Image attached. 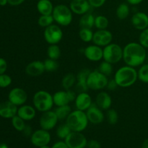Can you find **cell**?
I'll use <instances>...</instances> for the list:
<instances>
[{"label": "cell", "mask_w": 148, "mask_h": 148, "mask_svg": "<svg viewBox=\"0 0 148 148\" xmlns=\"http://www.w3.org/2000/svg\"><path fill=\"white\" fill-rule=\"evenodd\" d=\"M146 58V49L139 42H130L123 48V60L126 65L138 67L145 63Z\"/></svg>", "instance_id": "cell-1"}, {"label": "cell", "mask_w": 148, "mask_h": 148, "mask_svg": "<svg viewBox=\"0 0 148 148\" xmlns=\"http://www.w3.org/2000/svg\"><path fill=\"white\" fill-rule=\"evenodd\" d=\"M114 79L119 87L130 88L132 86L138 79V72L134 67L123 66L116 70L114 75Z\"/></svg>", "instance_id": "cell-2"}, {"label": "cell", "mask_w": 148, "mask_h": 148, "mask_svg": "<svg viewBox=\"0 0 148 148\" xmlns=\"http://www.w3.org/2000/svg\"><path fill=\"white\" fill-rule=\"evenodd\" d=\"M65 123L69 126L72 132H82L88 127L89 121L85 111L75 109L69 114Z\"/></svg>", "instance_id": "cell-3"}, {"label": "cell", "mask_w": 148, "mask_h": 148, "mask_svg": "<svg viewBox=\"0 0 148 148\" xmlns=\"http://www.w3.org/2000/svg\"><path fill=\"white\" fill-rule=\"evenodd\" d=\"M33 104L37 111L43 113L51 110L53 105V95L46 90H38L33 97Z\"/></svg>", "instance_id": "cell-4"}, {"label": "cell", "mask_w": 148, "mask_h": 148, "mask_svg": "<svg viewBox=\"0 0 148 148\" xmlns=\"http://www.w3.org/2000/svg\"><path fill=\"white\" fill-rule=\"evenodd\" d=\"M52 16L57 25L64 27L69 25L73 20V12L70 7L65 4H59L55 6Z\"/></svg>", "instance_id": "cell-5"}, {"label": "cell", "mask_w": 148, "mask_h": 148, "mask_svg": "<svg viewBox=\"0 0 148 148\" xmlns=\"http://www.w3.org/2000/svg\"><path fill=\"white\" fill-rule=\"evenodd\" d=\"M103 59L112 64L119 63L123 59V48L117 43H111L103 48Z\"/></svg>", "instance_id": "cell-6"}, {"label": "cell", "mask_w": 148, "mask_h": 148, "mask_svg": "<svg viewBox=\"0 0 148 148\" xmlns=\"http://www.w3.org/2000/svg\"><path fill=\"white\" fill-rule=\"evenodd\" d=\"M108 82V77L104 75L98 70H93L91 71L89 74L87 79V85L89 90H101L106 88Z\"/></svg>", "instance_id": "cell-7"}, {"label": "cell", "mask_w": 148, "mask_h": 148, "mask_svg": "<svg viewBox=\"0 0 148 148\" xmlns=\"http://www.w3.org/2000/svg\"><path fill=\"white\" fill-rule=\"evenodd\" d=\"M63 36V30L59 25H51L43 31V38L49 45L58 44L62 40Z\"/></svg>", "instance_id": "cell-8"}, {"label": "cell", "mask_w": 148, "mask_h": 148, "mask_svg": "<svg viewBox=\"0 0 148 148\" xmlns=\"http://www.w3.org/2000/svg\"><path fill=\"white\" fill-rule=\"evenodd\" d=\"M76 96V93L72 89L57 91L53 95V103L56 106L69 105L71 102L75 101Z\"/></svg>", "instance_id": "cell-9"}, {"label": "cell", "mask_w": 148, "mask_h": 148, "mask_svg": "<svg viewBox=\"0 0 148 148\" xmlns=\"http://www.w3.org/2000/svg\"><path fill=\"white\" fill-rule=\"evenodd\" d=\"M58 119L54 111H48L42 113L40 119H39V124L41 129L47 131L53 130L57 125Z\"/></svg>", "instance_id": "cell-10"}, {"label": "cell", "mask_w": 148, "mask_h": 148, "mask_svg": "<svg viewBox=\"0 0 148 148\" xmlns=\"http://www.w3.org/2000/svg\"><path fill=\"white\" fill-rule=\"evenodd\" d=\"M69 148H85L88 145L86 137L79 132H72L64 140Z\"/></svg>", "instance_id": "cell-11"}, {"label": "cell", "mask_w": 148, "mask_h": 148, "mask_svg": "<svg viewBox=\"0 0 148 148\" xmlns=\"http://www.w3.org/2000/svg\"><path fill=\"white\" fill-rule=\"evenodd\" d=\"M51 137L49 131L40 128L33 132L30 136V142L34 146L37 147L48 145L50 143Z\"/></svg>", "instance_id": "cell-12"}, {"label": "cell", "mask_w": 148, "mask_h": 148, "mask_svg": "<svg viewBox=\"0 0 148 148\" xmlns=\"http://www.w3.org/2000/svg\"><path fill=\"white\" fill-rule=\"evenodd\" d=\"M113 34L107 29L105 30H97L93 33L92 42L93 44L101 47H105L112 42Z\"/></svg>", "instance_id": "cell-13"}, {"label": "cell", "mask_w": 148, "mask_h": 148, "mask_svg": "<svg viewBox=\"0 0 148 148\" xmlns=\"http://www.w3.org/2000/svg\"><path fill=\"white\" fill-rule=\"evenodd\" d=\"M27 100V94L24 89L14 88L10 90L8 95V101L17 106L24 105Z\"/></svg>", "instance_id": "cell-14"}, {"label": "cell", "mask_w": 148, "mask_h": 148, "mask_svg": "<svg viewBox=\"0 0 148 148\" xmlns=\"http://www.w3.org/2000/svg\"><path fill=\"white\" fill-rule=\"evenodd\" d=\"M85 112L88 121L92 124H101L105 118L103 110L101 109L95 103H92L91 106Z\"/></svg>", "instance_id": "cell-15"}, {"label": "cell", "mask_w": 148, "mask_h": 148, "mask_svg": "<svg viewBox=\"0 0 148 148\" xmlns=\"http://www.w3.org/2000/svg\"><path fill=\"white\" fill-rule=\"evenodd\" d=\"M83 53L87 59L90 62H97L103 59V49L95 44L89 45L86 48H85Z\"/></svg>", "instance_id": "cell-16"}, {"label": "cell", "mask_w": 148, "mask_h": 148, "mask_svg": "<svg viewBox=\"0 0 148 148\" xmlns=\"http://www.w3.org/2000/svg\"><path fill=\"white\" fill-rule=\"evenodd\" d=\"M92 104V100L88 92H81L77 95L75 100L76 109L86 111Z\"/></svg>", "instance_id": "cell-17"}, {"label": "cell", "mask_w": 148, "mask_h": 148, "mask_svg": "<svg viewBox=\"0 0 148 148\" xmlns=\"http://www.w3.org/2000/svg\"><path fill=\"white\" fill-rule=\"evenodd\" d=\"M69 7L72 12L77 15H83L89 12L91 8L88 0H72Z\"/></svg>", "instance_id": "cell-18"}, {"label": "cell", "mask_w": 148, "mask_h": 148, "mask_svg": "<svg viewBox=\"0 0 148 148\" xmlns=\"http://www.w3.org/2000/svg\"><path fill=\"white\" fill-rule=\"evenodd\" d=\"M131 23L136 30L142 31L148 27V15L143 12H137L132 17Z\"/></svg>", "instance_id": "cell-19"}, {"label": "cell", "mask_w": 148, "mask_h": 148, "mask_svg": "<svg viewBox=\"0 0 148 148\" xmlns=\"http://www.w3.org/2000/svg\"><path fill=\"white\" fill-rule=\"evenodd\" d=\"M46 71L43 62L35 60L30 62L25 67V73L30 77H38Z\"/></svg>", "instance_id": "cell-20"}, {"label": "cell", "mask_w": 148, "mask_h": 148, "mask_svg": "<svg viewBox=\"0 0 148 148\" xmlns=\"http://www.w3.org/2000/svg\"><path fill=\"white\" fill-rule=\"evenodd\" d=\"M91 70L89 69H82L77 74V82H76V90L77 92H87L89 90L87 85V79H88L89 74Z\"/></svg>", "instance_id": "cell-21"}, {"label": "cell", "mask_w": 148, "mask_h": 148, "mask_svg": "<svg viewBox=\"0 0 148 148\" xmlns=\"http://www.w3.org/2000/svg\"><path fill=\"white\" fill-rule=\"evenodd\" d=\"M17 106L10 101L0 103V116L4 119H12L17 115Z\"/></svg>", "instance_id": "cell-22"}, {"label": "cell", "mask_w": 148, "mask_h": 148, "mask_svg": "<svg viewBox=\"0 0 148 148\" xmlns=\"http://www.w3.org/2000/svg\"><path fill=\"white\" fill-rule=\"evenodd\" d=\"M95 103L103 111H107L111 108L112 105V98L109 93L106 91H101L95 97Z\"/></svg>", "instance_id": "cell-23"}, {"label": "cell", "mask_w": 148, "mask_h": 148, "mask_svg": "<svg viewBox=\"0 0 148 148\" xmlns=\"http://www.w3.org/2000/svg\"><path fill=\"white\" fill-rule=\"evenodd\" d=\"M36 111L37 110L35 108L34 106L24 104L20 106V108H18L17 115L25 121H31L36 117Z\"/></svg>", "instance_id": "cell-24"}, {"label": "cell", "mask_w": 148, "mask_h": 148, "mask_svg": "<svg viewBox=\"0 0 148 148\" xmlns=\"http://www.w3.org/2000/svg\"><path fill=\"white\" fill-rule=\"evenodd\" d=\"M54 7L51 0H38L36 4V9L40 15L52 14Z\"/></svg>", "instance_id": "cell-25"}, {"label": "cell", "mask_w": 148, "mask_h": 148, "mask_svg": "<svg viewBox=\"0 0 148 148\" xmlns=\"http://www.w3.org/2000/svg\"><path fill=\"white\" fill-rule=\"evenodd\" d=\"M95 17L91 13L88 12L86 14L81 15L79 20V25L81 28L92 29L95 25Z\"/></svg>", "instance_id": "cell-26"}, {"label": "cell", "mask_w": 148, "mask_h": 148, "mask_svg": "<svg viewBox=\"0 0 148 148\" xmlns=\"http://www.w3.org/2000/svg\"><path fill=\"white\" fill-rule=\"evenodd\" d=\"M77 82L76 75H74L73 73H67L63 77L62 79V86L64 90H67L72 89L74 85Z\"/></svg>", "instance_id": "cell-27"}, {"label": "cell", "mask_w": 148, "mask_h": 148, "mask_svg": "<svg viewBox=\"0 0 148 148\" xmlns=\"http://www.w3.org/2000/svg\"><path fill=\"white\" fill-rule=\"evenodd\" d=\"M130 8L128 3H121L119 4L118 7L116 10V15L117 18L120 20H123L127 19L130 16Z\"/></svg>", "instance_id": "cell-28"}, {"label": "cell", "mask_w": 148, "mask_h": 148, "mask_svg": "<svg viewBox=\"0 0 148 148\" xmlns=\"http://www.w3.org/2000/svg\"><path fill=\"white\" fill-rule=\"evenodd\" d=\"M54 111L59 120L63 121V120H66L69 114L72 112V108L69 105L56 106V108L54 110Z\"/></svg>", "instance_id": "cell-29"}, {"label": "cell", "mask_w": 148, "mask_h": 148, "mask_svg": "<svg viewBox=\"0 0 148 148\" xmlns=\"http://www.w3.org/2000/svg\"><path fill=\"white\" fill-rule=\"evenodd\" d=\"M61 54V49L57 44L49 45L47 49V56L49 59L58 60L60 58Z\"/></svg>", "instance_id": "cell-30"}, {"label": "cell", "mask_w": 148, "mask_h": 148, "mask_svg": "<svg viewBox=\"0 0 148 148\" xmlns=\"http://www.w3.org/2000/svg\"><path fill=\"white\" fill-rule=\"evenodd\" d=\"M72 130L69 128V126L64 123V124H60L56 129V135L60 140H64L68 135L72 132Z\"/></svg>", "instance_id": "cell-31"}, {"label": "cell", "mask_w": 148, "mask_h": 148, "mask_svg": "<svg viewBox=\"0 0 148 148\" xmlns=\"http://www.w3.org/2000/svg\"><path fill=\"white\" fill-rule=\"evenodd\" d=\"M109 25V20L106 16L98 15L95 18V26L98 30H105L107 29Z\"/></svg>", "instance_id": "cell-32"}, {"label": "cell", "mask_w": 148, "mask_h": 148, "mask_svg": "<svg viewBox=\"0 0 148 148\" xmlns=\"http://www.w3.org/2000/svg\"><path fill=\"white\" fill-rule=\"evenodd\" d=\"M93 32L92 29L90 28H80L79 31V37L85 43H90L92 40Z\"/></svg>", "instance_id": "cell-33"}, {"label": "cell", "mask_w": 148, "mask_h": 148, "mask_svg": "<svg viewBox=\"0 0 148 148\" xmlns=\"http://www.w3.org/2000/svg\"><path fill=\"white\" fill-rule=\"evenodd\" d=\"M98 70L102 74H103L104 75H106V77H109L112 75L113 72H114L113 64L103 60L99 64Z\"/></svg>", "instance_id": "cell-34"}, {"label": "cell", "mask_w": 148, "mask_h": 148, "mask_svg": "<svg viewBox=\"0 0 148 148\" xmlns=\"http://www.w3.org/2000/svg\"><path fill=\"white\" fill-rule=\"evenodd\" d=\"M53 23H54V20H53L52 14L40 15L38 19V25L41 27H44V28L53 24Z\"/></svg>", "instance_id": "cell-35"}, {"label": "cell", "mask_w": 148, "mask_h": 148, "mask_svg": "<svg viewBox=\"0 0 148 148\" xmlns=\"http://www.w3.org/2000/svg\"><path fill=\"white\" fill-rule=\"evenodd\" d=\"M137 72L139 80L144 83H148V63L141 65Z\"/></svg>", "instance_id": "cell-36"}, {"label": "cell", "mask_w": 148, "mask_h": 148, "mask_svg": "<svg viewBox=\"0 0 148 148\" xmlns=\"http://www.w3.org/2000/svg\"><path fill=\"white\" fill-rule=\"evenodd\" d=\"M107 121L111 125H115L119 121V114L115 109L109 108L106 112Z\"/></svg>", "instance_id": "cell-37"}, {"label": "cell", "mask_w": 148, "mask_h": 148, "mask_svg": "<svg viewBox=\"0 0 148 148\" xmlns=\"http://www.w3.org/2000/svg\"><path fill=\"white\" fill-rule=\"evenodd\" d=\"M25 120L20 118L19 116H14L13 118H12V124L13 127L18 132H23L25 127L26 124L25 123Z\"/></svg>", "instance_id": "cell-38"}, {"label": "cell", "mask_w": 148, "mask_h": 148, "mask_svg": "<svg viewBox=\"0 0 148 148\" xmlns=\"http://www.w3.org/2000/svg\"><path fill=\"white\" fill-rule=\"evenodd\" d=\"M43 63H44L45 69L47 72H54V71L57 70L59 69V64L58 63L57 60L48 58L43 62Z\"/></svg>", "instance_id": "cell-39"}, {"label": "cell", "mask_w": 148, "mask_h": 148, "mask_svg": "<svg viewBox=\"0 0 148 148\" xmlns=\"http://www.w3.org/2000/svg\"><path fill=\"white\" fill-rule=\"evenodd\" d=\"M139 43L143 47L148 49V27L141 31L139 36Z\"/></svg>", "instance_id": "cell-40"}, {"label": "cell", "mask_w": 148, "mask_h": 148, "mask_svg": "<svg viewBox=\"0 0 148 148\" xmlns=\"http://www.w3.org/2000/svg\"><path fill=\"white\" fill-rule=\"evenodd\" d=\"M12 81V79L10 75H6V74L0 75V88H7L11 85Z\"/></svg>", "instance_id": "cell-41"}, {"label": "cell", "mask_w": 148, "mask_h": 148, "mask_svg": "<svg viewBox=\"0 0 148 148\" xmlns=\"http://www.w3.org/2000/svg\"><path fill=\"white\" fill-rule=\"evenodd\" d=\"M91 7L93 8H100L105 4L106 0H88Z\"/></svg>", "instance_id": "cell-42"}, {"label": "cell", "mask_w": 148, "mask_h": 148, "mask_svg": "<svg viewBox=\"0 0 148 148\" xmlns=\"http://www.w3.org/2000/svg\"><path fill=\"white\" fill-rule=\"evenodd\" d=\"M118 85H117L116 82L115 81V79H108V84H107V86L106 88L108 90H111V91H114L118 88Z\"/></svg>", "instance_id": "cell-43"}, {"label": "cell", "mask_w": 148, "mask_h": 148, "mask_svg": "<svg viewBox=\"0 0 148 148\" xmlns=\"http://www.w3.org/2000/svg\"><path fill=\"white\" fill-rule=\"evenodd\" d=\"M7 69V62L3 58H0V75L5 73Z\"/></svg>", "instance_id": "cell-44"}, {"label": "cell", "mask_w": 148, "mask_h": 148, "mask_svg": "<svg viewBox=\"0 0 148 148\" xmlns=\"http://www.w3.org/2000/svg\"><path fill=\"white\" fill-rule=\"evenodd\" d=\"M87 147L88 148H101V145L98 140H91L88 142Z\"/></svg>", "instance_id": "cell-45"}, {"label": "cell", "mask_w": 148, "mask_h": 148, "mask_svg": "<svg viewBox=\"0 0 148 148\" xmlns=\"http://www.w3.org/2000/svg\"><path fill=\"white\" fill-rule=\"evenodd\" d=\"M51 148H69L64 141H59L53 145Z\"/></svg>", "instance_id": "cell-46"}, {"label": "cell", "mask_w": 148, "mask_h": 148, "mask_svg": "<svg viewBox=\"0 0 148 148\" xmlns=\"http://www.w3.org/2000/svg\"><path fill=\"white\" fill-rule=\"evenodd\" d=\"M25 0H7V2L11 6H19L23 4Z\"/></svg>", "instance_id": "cell-47"}, {"label": "cell", "mask_w": 148, "mask_h": 148, "mask_svg": "<svg viewBox=\"0 0 148 148\" xmlns=\"http://www.w3.org/2000/svg\"><path fill=\"white\" fill-rule=\"evenodd\" d=\"M23 132H24V134H25L26 136H29V135L31 136V134H33V132H32L31 127H30L29 125H26L25 127L24 130H23Z\"/></svg>", "instance_id": "cell-48"}, {"label": "cell", "mask_w": 148, "mask_h": 148, "mask_svg": "<svg viewBox=\"0 0 148 148\" xmlns=\"http://www.w3.org/2000/svg\"><path fill=\"white\" fill-rule=\"evenodd\" d=\"M144 0H127V3L131 5H138V4H141Z\"/></svg>", "instance_id": "cell-49"}, {"label": "cell", "mask_w": 148, "mask_h": 148, "mask_svg": "<svg viewBox=\"0 0 148 148\" xmlns=\"http://www.w3.org/2000/svg\"><path fill=\"white\" fill-rule=\"evenodd\" d=\"M141 148H148V138L143 142Z\"/></svg>", "instance_id": "cell-50"}, {"label": "cell", "mask_w": 148, "mask_h": 148, "mask_svg": "<svg viewBox=\"0 0 148 148\" xmlns=\"http://www.w3.org/2000/svg\"><path fill=\"white\" fill-rule=\"evenodd\" d=\"M8 4L7 0H0V6H5Z\"/></svg>", "instance_id": "cell-51"}, {"label": "cell", "mask_w": 148, "mask_h": 148, "mask_svg": "<svg viewBox=\"0 0 148 148\" xmlns=\"http://www.w3.org/2000/svg\"><path fill=\"white\" fill-rule=\"evenodd\" d=\"M0 148H9V147L6 144H4V143H1V144H0Z\"/></svg>", "instance_id": "cell-52"}, {"label": "cell", "mask_w": 148, "mask_h": 148, "mask_svg": "<svg viewBox=\"0 0 148 148\" xmlns=\"http://www.w3.org/2000/svg\"><path fill=\"white\" fill-rule=\"evenodd\" d=\"M39 148H51V147H49V146L46 145V146H43V147H39Z\"/></svg>", "instance_id": "cell-53"}, {"label": "cell", "mask_w": 148, "mask_h": 148, "mask_svg": "<svg viewBox=\"0 0 148 148\" xmlns=\"http://www.w3.org/2000/svg\"><path fill=\"white\" fill-rule=\"evenodd\" d=\"M66 1H72V0H66Z\"/></svg>", "instance_id": "cell-54"}]
</instances>
